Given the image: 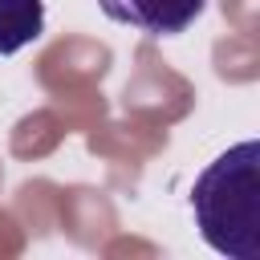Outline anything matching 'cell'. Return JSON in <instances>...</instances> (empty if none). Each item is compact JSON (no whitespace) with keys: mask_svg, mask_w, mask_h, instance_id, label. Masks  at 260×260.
<instances>
[{"mask_svg":"<svg viewBox=\"0 0 260 260\" xmlns=\"http://www.w3.org/2000/svg\"><path fill=\"white\" fill-rule=\"evenodd\" d=\"M199 236L228 260H260V142H236L191 187Z\"/></svg>","mask_w":260,"mask_h":260,"instance_id":"6da1fadb","label":"cell"},{"mask_svg":"<svg viewBox=\"0 0 260 260\" xmlns=\"http://www.w3.org/2000/svg\"><path fill=\"white\" fill-rule=\"evenodd\" d=\"M98 8L126 28H138L146 37H179L199 20L207 0H98Z\"/></svg>","mask_w":260,"mask_h":260,"instance_id":"7a4b0ae2","label":"cell"},{"mask_svg":"<svg viewBox=\"0 0 260 260\" xmlns=\"http://www.w3.org/2000/svg\"><path fill=\"white\" fill-rule=\"evenodd\" d=\"M41 32H45L41 0H0V57L20 53L24 45L41 41Z\"/></svg>","mask_w":260,"mask_h":260,"instance_id":"3957f363","label":"cell"}]
</instances>
